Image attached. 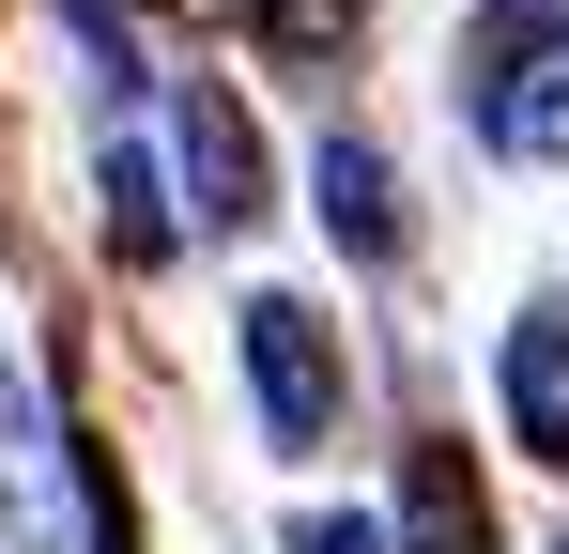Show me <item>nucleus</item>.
<instances>
[{
	"label": "nucleus",
	"instance_id": "nucleus-1",
	"mask_svg": "<svg viewBox=\"0 0 569 554\" xmlns=\"http://www.w3.org/2000/svg\"><path fill=\"white\" fill-rule=\"evenodd\" d=\"M247 400H262L278 447H323V432H339V339H323V308L247 293Z\"/></svg>",
	"mask_w": 569,
	"mask_h": 554
},
{
	"label": "nucleus",
	"instance_id": "nucleus-2",
	"mask_svg": "<svg viewBox=\"0 0 569 554\" xmlns=\"http://www.w3.org/2000/svg\"><path fill=\"white\" fill-rule=\"evenodd\" d=\"M78 540V493H62V447H47V400L0 355V554H62Z\"/></svg>",
	"mask_w": 569,
	"mask_h": 554
},
{
	"label": "nucleus",
	"instance_id": "nucleus-3",
	"mask_svg": "<svg viewBox=\"0 0 569 554\" xmlns=\"http://www.w3.org/2000/svg\"><path fill=\"white\" fill-rule=\"evenodd\" d=\"M508 416H523L539 462H569V324H555V308L508 324Z\"/></svg>",
	"mask_w": 569,
	"mask_h": 554
},
{
	"label": "nucleus",
	"instance_id": "nucleus-4",
	"mask_svg": "<svg viewBox=\"0 0 569 554\" xmlns=\"http://www.w3.org/2000/svg\"><path fill=\"white\" fill-rule=\"evenodd\" d=\"M186 185H200V216H216V231H231V216H262V155H247L231 92H186Z\"/></svg>",
	"mask_w": 569,
	"mask_h": 554
},
{
	"label": "nucleus",
	"instance_id": "nucleus-5",
	"mask_svg": "<svg viewBox=\"0 0 569 554\" xmlns=\"http://www.w3.org/2000/svg\"><path fill=\"white\" fill-rule=\"evenodd\" d=\"M400 524H416V554H492V508H477L462 447H416V462H400Z\"/></svg>",
	"mask_w": 569,
	"mask_h": 554
},
{
	"label": "nucleus",
	"instance_id": "nucleus-6",
	"mask_svg": "<svg viewBox=\"0 0 569 554\" xmlns=\"http://www.w3.org/2000/svg\"><path fill=\"white\" fill-rule=\"evenodd\" d=\"M477 139L492 155H569V47L523 62V78H477Z\"/></svg>",
	"mask_w": 569,
	"mask_h": 554
},
{
	"label": "nucleus",
	"instance_id": "nucleus-7",
	"mask_svg": "<svg viewBox=\"0 0 569 554\" xmlns=\"http://www.w3.org/2000/svg\"><path fill=\"white\" fill-rule=\"evenodd\" d=\"M323 231H339V247H355V263H385V247H400V200H385V155L370 139H323Z\"/></svg>",
	"mask_w": 569,
	"mask_h": 554
},
{
	"label": "nucleus",
	"instance_id": "nucleus-8",
	"mask_svg": "<svg viewBox=\"0 0 569 554\" xmlns=\"http://www.w3.org/2000/svg\"><path fill=\"white\" fill-rule=\"evenodd\" d=\"M247 31H262V47H292V62H323V47L355 31V0H247Z\"/></svg>",
	"mask_w": 569,
	"mask_h": 554
},
{
	"label": "nucleus",
	"instance_id": "nucleus-9",
	"mask_svg": "<svg viewBox=\"0 0 569 554\" xmlns=\"http://www.w3.org/2000/svg\"><path fill=\"white\" fill-rule=\"evenodd\" d=\"M292 554H385V540H370V524H308Z\"/></svg>",
	"mask_w": 569,
	"mask_h": 554
}]
</instances>
